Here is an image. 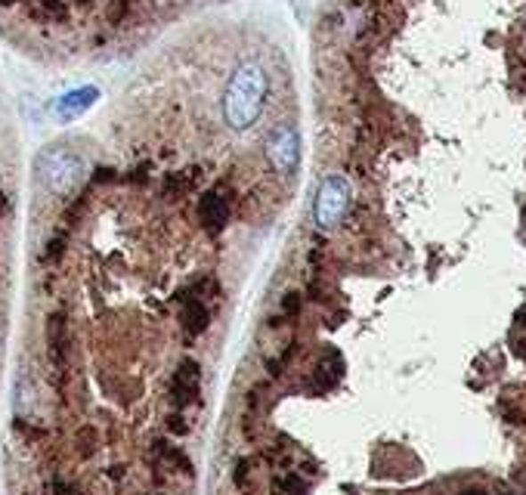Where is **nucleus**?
Segmentation results:
<instances>
[{
    "label": "nucleus",
    "mask_w": 526,
    "mask_h": 495,
    "mask_svg": "<svg viewBox=\"0 0 526 495\" xmlns=\"http://www.w3.org/2000/svg\"><path fill=\"white\" fill-rule=\"evenodd\" d=\"M266 100V75L261 65L245 62L242 69L232 75L230 90L223 100V115L232 130H248L257 121Z\"/></svg>",
    "instance_id": "obj_1"
},
{
    "label": "nucleus",
    "mask_w": 526,
    "mask_h": 495,
    "mask_svg": "<svg viewBox=\"0 0 526 495\" xmlns=\"http://www.w3.org/2000/svg\"><path fill=\"white\" fill-rule=\"evenodd\" d=\"M37 177L56 195H69L84 177V158L69 146H47L37 155Z\"/></svg>",
    "instance_id": "obj_2"
},
{
    "label": "nucleus",
    "mask_w": 526,
    "mask_h": 495,
    "mask_svg": "<svg viewBox=\"0 0 526 495\" xmlns=\"http://www.w3.org/2000/svg\"><path fill=\"white\" fill-rule=\"evenodd\" d=\"M350 195H353V189H350V183L341 174H331V177L322 180L320 192H316V223L322 230H331V226L341 223L350 207Z\"/></svg>",
    "instance_id": "obj_3"
},
{
    "label": "nucleus",
    "mask_w": 526,
    "mask_h": 495,
    "mask_svg": "<svg viewBox=\"0 0 526 495\" xmlns=\"http://www.w3.org/2000/svg\"><path fill=\"white\" fill-rule=\"evenodd\" d=\"M266 158L276 167V174L291 177L301 165V136L291 124H279L270 136H266Z\"/></svg>",
    "instance_id": "obj_4"
},
{
    "label": "nucleus",
    "mask_w": 526,
    "mask_h": 495,
    "mask_svg": "<svg viewBox=\"0 0 526 495\" xmlns=\"http://www.w3.org/2000/svg\"><path fill=\"white\" fill-rule=\"evenodd\" d=\"M201 394V366L196 360H183L174 371V381H171V402L177 412L183 409L196 406Z\"/></svg>",
    "instance_id": "obj_5"
},
{
    "label": "nucleus",
    "mask_w": 526,
    "mask_h": 495,
    "mask_svg": "<svg viewBox=\"0 0 526 495\" xmlns=\"http://www.w3.org/2000/svg\"><path fill=\"white\" fill-rule=\"evenodd\" d=\"M96 96H100V90H96V87H77V90H71V93L60 96V100L53 102L56 118H62V121H75L77 115H84L90 106H93Z\"/></svg>",
    "instance_id": "obj_6"
},
{
    "label": "nucleus",
    "mask_w": 526,
    "mask_h": 495,
    "mask_svg": "<svg viewBox=\"0 0 526 495\" xmlns=\"http://www.w3.org/2000/svg\"><path fill=\"white\" fill-rule=\"evenodd\" d=\"M198 217L207 232H220L230 220V205L220 192H205L198 201Z\"/></svg>",
    "instance_id": "obj_7"
},
{
    "label": "nucleus",
    "mask_w": 526,
    "mask_h": 495,
    "mask_svg": "<svg viewBox=\"0 0 526 495\" xmlns=\"http://www.w3.org/2000/svg\"><path fill=\"white\" fill-rule=\"evenodd\" d=\"M180 322H183L186 335L196 337L207 329V322H211V310H207L205 301H198V297H183V301H180Z\"/></svg>",
    "instance_id": "obj_8"
},
{
    "label": "nucleus",
    "mask_w": 526,
    "mask_h": 495,
    "mask_svg": "<svg viewBox=\"0 0 526 495\" xmlns=\"http://www.w3.org/2000/svg\"><path fill=\"white\" fill-rule=\"evenodd\" d=\"M341 375H344L341 353H337V350H326V353H322V360H320V366H316V371H313L316 390H331L337 381H341Z\"/></svg>",
    "instance_id": "obj_9"
},
{
    "label": "nucleus",
    "mask_w": 526,
    "mask_h": 495,
    "mask_svg": "<svg viewBox=\"0 0 526 495\" xmlns=\"http://www.w3.org/2000/svg\"><path fill=\"white\" fill-rule=\"evenodd\" d=\"M31 12L37 19H50V22H66L69 19V6L62 0H37V6Z\"/></svg>",
    "instance_id": "obj_10"
},
{
    "label": "nucleus",
    "mask_w": 526,
    "mask_h": 495,
    "mask_svg": "<svg viewBox=\"0 0 526 495\" xmlns=\"http://www.w3.org/2000/svg\"><path fill=\"white\" fill-rule=\"evenodd\" d=\"M291 356H295V344H285L282 353H279L276 360L266 362V371H270V375H282L285 366H288V362H291Z\"/></svg>",
    "instance_id": "obj_11"
},
{
    "label": "nucleus",
    "mask_w": 526,
    "mask_h": 495,
    "mask_svg": "<svg viewBox=\"0 0 526 495\" xmlns=\"http://www.w3.org/2000/svg\"><path fill=\"white\" fill-rule=\"evenodd\" d=\"M62 251H66V230H60V232H56V236L47 242V251H44V260H47V264H50V260H60V257H62Z\"/></svg>",
    "instance_id": "obj_12"
},
{
    "label": "nucleus",
    "mask_w": 526,
    "mask_h": 495,
    "mask_svg": "<svg viewBox=\"0 0 526 495\" xmlns=\"http://www.w3.org/2000/svg\"><path fill=\"white\" fill-rule=\"evenodd\" d=\"M167 431H171V434H177V436L190 434V421H186V415H183V412H174V415H167Z\"/></svg>",
    "instance_id": "obj_13"
},
{
    "label": "nucleus",
    "mask_w": 526,
    "mask_h": 495,
    "mask_svg": "<svg viewBox=\"0 0 526 495\" xmlns=\"http://www.w3.org/2000/svg\"><path fill=\"white\" fill-rule=\"evenodd\" d=\"M301 295H285L282 297V319H295L301 312Z\"/></svg>",
    "instance_id": "obj_14"
},
{
    "label": "nucleus",
    "mask_w": 526,
    "mask_h": 495,
    "mask_svg": "<svg viewBox=\"0 0 526 495\" xmlns=\"http://www.w3.org/2000/svg\"><path fill=\"white\" fill-rule=\"evenodd\" d=\"M125 12H127V0H118V4H115L112 10H109V22L118 25L121 19H125Z\"/></svg>",
    "instance_id": "obj_15"
},
{
    "label": "nucleus",
    "mask_w": 526,
    "mask_h": 495,
    "mask_svg": "<svg viewBox=\"0 0 526 495\" xmlns=\"http://www.w3.org/2000/svg\"><path fill=\"white\" fill-rule=\"evenodd\" d=\"M6 207H10V201H6V195H4V192H0V214H4V211H6Z\"/></svg>",
    "instance_id": "obj_16"
},
{
    "label": "nucleus",
    "mask_w": 526,
    "mask_h": 495,
    "mask_svg": "<svg viewBox=\"0 0 526 495\" xmlns=\"http://www.w3.org/2000/svg\"><path fill=\"white\" fill-rule=\"evenodd\" d=\"M461 495H486V490H465Z\"/></svg>",
    "instance_id": "obj_17"
},
{
    "label": "nucleus",
    "mask_w": 526,
    "mask_h": 495,
    "mask_svg": "<svg viewBox=\"0 0 526 495\" xmlns=\"http://www.w3.org/2000/svg\"><path fill=\"white\" fill-rule=\"evenodd\" d=\"M0 4H4V6H10V4H16V0H0Z\"/></svg>",
    "instance_id": "obj_18"
},
{
    "label": "nucleus",
    "mask_w": 526,
    "mask_h": 495,
    "mask_svg": "<svg viewBox=\"0 0 526 495\" xmlns=\"http://www.w3.org/2000/svg\"><path fill=\"white\" fill-rule=\"evenodd\" d=\"M523 319H526V310H523Z\"/></svg>",
    "instance_id": "obj_19"
},
{
    "label": "nucleus",
    "mask_w": 526,
    "mask_h": 495,
    "mask_svg": "<svg viewBox=\"0 0 526 495\" xmlns=\"http://www.w3.org/2000/svg\"><path fill=\"white\" fill-rule=\"evenodd\" d=\"M84 4H87V0H84Z\"/></svg>",
    "instance_id": "obj_20"
}]
</instances>
